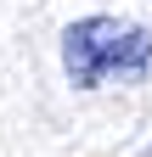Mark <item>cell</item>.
Returning a JSON list of instances; mask_svg holds the SVG:
<instances>
[{
    "mask_svg": "<svg viewBox=\"0 0 152 157\" xmlns=\"http://www.w3.org/2000/svg\"><path fill=\"white\" fill-rule=\"evenodd\" d=\"M141 157H152V146H146V151H141Z\"/></svg>",
    "mask_w": 152,
    "mask_h": 157,
    "instance_id": "cell-2",
    "label": "cell"
},
{
    "mask_svg": "<svg viewBox=\"0 0 152 157\" xmlns=\"http://www.w3.org/2000/svg\"><path fill=\"white\" fill-rule=\"evenodd\" d=\"M152 67V28L118 17H79L62 34V73L73 90H102L107 78H141Z\"/></svg>",
    "mask_w": 152,
    "mask_h": 157,
    "instance_id": "cell-1",
    "label": "cell"
}]
</instances>
